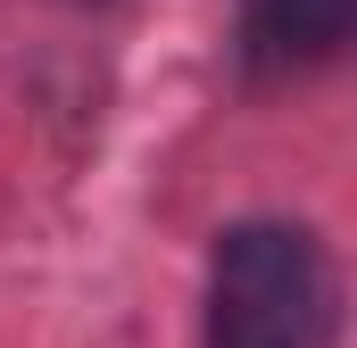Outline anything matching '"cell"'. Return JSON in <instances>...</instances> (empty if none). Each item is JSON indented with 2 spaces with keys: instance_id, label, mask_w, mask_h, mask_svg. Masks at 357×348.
Masks as SVG:
<instances>
[{
  "instance_id": "cell-1",
  "label": "cell",
  "mask_w": 357,
  "mask_h": 348,
  "mask_svg": "<svg viewBox=\"0 0 357 348\" xmlns=\"http://www.w3.org/2000/svg\"><path fill=\"white\" fill-rule=\"evenodd\" d=\"M341 274L299 224H233L208 265V348H333Z\"/></svg>"
},
{
  "instance_id": "cell-2",
  "label": "cell",
  "mask_w": 357,
  "mask_h": 348,
  "mask_svg": "<svg viewBox=\"0 0 357 348\" xmlns=\"http://www.w3.org/2000/svg\"><path fill=\"white\" fill-rule=\"evenodd\" d=\"M357 58V0H241V67L316 75Z\"/></svg>"
}]
</instances>
